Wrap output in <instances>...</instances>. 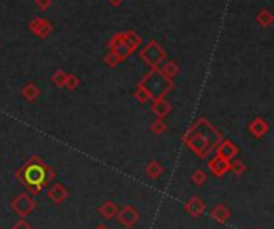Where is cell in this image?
I'll use <instances>...</instances> for the list:
<instances>
[{
	"mask_svg": "<svg viewBox=\"0 0 274 229\" xmlns=\"http://www.w3.org/2000/svg\"><path fill=\"white\" fill-rule=\"evenodd\" d=\"M220 140H221V135L216 132L205 119H199L197 122L189 128V132H187L184 137V143L200 159H204V157L218 145Z\"/></svg>",
	"mask_w": 274,
	"mask_h": 229,
	"instance_id": "cell-1",
	"label": "cell"
},
{
	"mask_svg": "<svg viewBox=\"0 0 274 229\" xmlns=\"http://www.w3.org/2000/svg\"><path fill=\"white\" fill-rule=\"evenodd\" d=\"M138 85H141V87L149 93L151 99L164 98L175 87L172 78L164 76V73L159 68H151V71L141 78Z\"/></svg>",
	"mask_w": 274,
	"mask_h": 229,
	"instance_id": "cell-2",
	"label": "cell"
},
{
	"mask_svg": "<svg viewBox=\"0 0 274 229\" xmlns=\"http://www.w3.org/2000/svg\"><path fill=\"white\" fill-rule=\"evenodd\" d=\"M140 50V58L144 61L149 68H159L167 58V52L165 48L156 40H151L148 45H144Z\"/></svg>",
	"mask_w": 274,
	"mask_h": 229,
	"instance_id": "cell-3",
	"label": "cell"
},
{
	"mask_svg": "<svg viewBox=\"0 0 274 229\" xmlns=\"http://www.w3.org/2000/svg\"><path fill=\"white\" fill-rule=\"evenodd\" d=\"M47 173H50V170L42 165V163H29L24 168V181L29 186H40V184H45L47 183Z\"/></svg>",
	"mask_w": 274,
	"mask_h": 229,
	"instance_id": "cell-4",
	"label": "cell"
},
{
	"mask_svg": "<svg viewBox=\"0 0 274 229\" xmlns=\"http://www.w3.org/2000/svg\"><path fill=\"white\" fill-rule=\"evenodd\" d=\"M107 47H109V52H112L114 55L119 56L120 61H125L130 55H133V52L128 48V45L124 40V32L114 34L109 39V42H107Z\"/></svg>",
	"mask_w": 274,
	"mask_h": 229,
	"instance_id": "cell-5",
	"label": "cell"
},
{
	"mask_svg": "<svg viewBox=\"0 0 274 229\" xmlns=\"http://www.w3.org/2000/svg\"><path fill=\"white\" fill-rule=\"evenodd\" d=\"M53 29L55 27L52 24V21H48L45 18H34L32 21H29V31L39 39H47L48 35L53 32Z\"/></svg>",
	"mask_w": 274,
	"mask_h": 229,
	"instance_id": "cell-6",
	"label": "cell"
},
{
	"mask_svg": "<svg viewBox=\"0 0 274 229\" xmlns=\"http://www.w3.org/2000/svg\"><path fill=\"white\" fill-rule=\"evenodd\" d=\"M249 130H250V133L254 135L255 138H262L263 135L270 130V127H268V124H266L263 119L257 117V119H254V120H252V122H250Z\"/></svg>",
	"mask_w": 274,
	"mask_h": 229,
	"instance_id": "cell-7",
	"label": "cell"
},
{
	"mask_svg": "<svg viewBox=\"0 0 274 229\" xmlns=\"http://www.w3.org/2000/svg\"><path fill=\"white\" fill-rule=\"evenodd\" d=\"M153 112L157 116V119H164L167 114L172 111V106L165 101L164 98H157V99H153Z\"/></svg>",
	"mask_w": 274,
	"mask_h": 229,
	"instance_id": "cell-8",
	"label": "cell"
},
{
	"mask_svg": "<svg viewBox=\"0 0 274 229\" xmlns=\"http://www.w3.org/2000/svg\"><path fill=\"white\" fill-rule=\"evenodd\" d=\"M236 154H237V148L233 145V143H231V141H223L221 145H220L218 154H216V155H220V157H223L225 160L229 162L231 159H234Z\"/></svg>",
	"mask_w": 274,
	"mask_h": 229,
	"instance_id": "cell-9",
	"label": "cell"
},
{
	"mask_svg": "<svg viewBox=\"0 0 274 229\" xmlns=\"http://www.w3.org/2000/svg\"><path fill=\"white\" fill-rule=\"evenodd\" d=\"M124 40H125V44L128 45V48L132 50V52H136V50H138L143 44V39L135 31H125L124 32Z\"/></svg>",
	"mask_w": 274,
	"mask_h": 229,
	"instance_id": "cell-10",
	"label": "cell"
},
{
	"mask_svg": "<svg viewBox=\"0 0 274 229\" xmlns=\"http://www.w3.org/2000/svg\"><path fill=\"white\" fill-rule=\"evenodd\" d=\"M208 167H210V170L213 171L215 175H223L226 170H229V162L223 159V157L216 155L215 159L210 160V163H208Z\"/></svg>",
	"mask_w": 274,
	"mask_h": 229,
	"instance_id": "cell-11",
	"label": "cell"
},
{
	"mask_svg": "<svg viewBox=\"0 0 274 229\" xmlns=\"http://www.w3.org/2000/svg\"><path fill=\"white\" fill-rule=\"evenodd\" d=\"M21 95H23V98L27 99V101H35V99L40 96V88L32 82L26 83L23 87V90H21Z\"/></svg>",
	"mask_w": 274,
	"mask_h": 229,
	"instance_id": "cell-12",
	"label": "cell"
},
{
	"mask_svg": "<svg viewBox=\"0 0 274 229\" xmlns=\"http://www.w3.org/2000/svg\"><path fill=\"white\" fill-rule=\"evenodd\" d=\"M159 69H161L164 76H167L169 78H173L180 74V66L177 61H164L161 66H159Z\"/></svg>",
	"mask_w": 274,
	"mask_h": 229,
	"instance_id": "cell-13",
	"label": "cell"
},
{
	"mask_svg": "<svg viewBox=\"0 0 274 229\" xmlns=\"http://www.w3.org/2000/svg\"><path fill=\"white\" fill-rule=\"evenodd\" d=\"M257 24L262 27H271V24L274 23V16L270 10H260L257 13Z\"/></svg>",
	"mask_w": 274,
	"mask_h": 229,
	"instance_id": "cell-14",
	"label": "cell"
},
{
	"mask_svg": "<svg viewBox=\"0 0 274 229\" xmlns=\"http://www.w3.org/2000/svg\"><path fill=\"white\" fill-rule=\"evenodd\" d=\"M66 78H68V74L64 73V71L58 69L56 73H53V76H52V82L56 85V87L63 88V87H64V83H66Z\"/></svg>",
	"mask_w": 274,
	"mask_h": 229,
	"instance_id": "cell-15",
	"label": "cell"
},
{
	"mask_svg": "<svg viewBox=\"0 0 274 229\" xmlns=\"http://www.w3.org/2000/svg\"><path fill=\"white\" fill-rule=\"evenodd\" d=\"M133 96L136 98V101H140V103H146V101H149V99H151L149 93L144 90L141 85H136V90L133 93Z\"/></svg>",
	"mask_w": 274,
	"mask_h": 229,
	"instance_id": "cell-16",
	"label": "cell"
},
{
	"mask_svg": "<svg viewBox=\"0 0 274 229\" xmlns=\"http://www.w3.org/2000/svg\"><path fill=\"white\" fill-rule=\"evenodd\" d=\"M122 61H120V58L117 55H114L112 52H107L106 53V56H104V64L106 66H109V68H115L117 64H120Z\"/></svg>",
	"mask_w": 274,
	"mask_h": 229,
	"instance_id": "cell-17",
	"label": "cell"
},
{
	"mask_svg": "<svg viewBox=\"0 0 274 229\" xmlns=\"http://www.w3.org/2000/svg\"><path fill=\"white\" fill-rule=\"evenodd\" d=\"M79 83H81V80H79L77 76L68 74V78H66V83H64V87H66L68 90H76L79 87Z\"/></svg>",
	"mask_w": 274,
	"mask_h": 229,
	"instance_id": "cell-18",
	"label": "cell"
},
{
	"mask_svg": "<svg viewBox=\"0 0 274 229\" xmlns=\"http://www.w3.org/2000/svg\"><path fill=\"white\" fill-rule=\"evenodd\" d=\"M146 171L151 176H159L162 173V165L159 162H151L148 165V168H146Z\"/></svg>",
	"mask_w": 274,
	"mask_h": 229,
	"instance_id": "cell-19",
	"label": "cell"
},
{
	"mask_svg": "<svg viewBox=\"0 0 274 229\" xmlns=\"http://www.w3.org/2000/svg\"><path fill=\"white\" fill-rule=\"evenodd\" d=\"M50 196H52L53 199H56V200H60L61 197L66 196V191H64V188L61 184H56L52 188V191H50Z\"/></svg>",
	"mask_w": 274,
	"mask_h": 229,
	"instance_id": "cell-20",
	"label": "cell"
},
{
	"mask_svg": "<svg viewBox=\"0 0 274 229\" xmlns=\"http://www.w3.org/2000/svg\"><path fill=\"white\" fill-rule=\"evenodd\" d=\"M229 168L233 170L234 173H237V175H241V173H244V171H245V165L241 160H236L233 163H229Z\"/></svg>",
	"mask_w": 274,
	"mask_h": 229,
	"instance_id": "cell-21",
	"label": "cell"
},
{
	"mask_svg": "<svg viewBox=\"0 0 274 229\" xmlns=\"http://www.w3.org/2000/svg\"><path fill=\"white\" fill-rule=\"evenodd\" d=\"M52 3H53V0H35V5H37V8L42 11L48 10L50 6H52Z\"/></svg>",
	"mask_w": 274,
	"mask_h": 229,
	"instance_id": "cell-22",
	"label": "cell"
},
{
	"mask_svg": "<svg viewBox=\"0 0 274 229\" xmlns=\"http://www.w3.org/2000/svg\"><path fill=\"white\" fill-rule=\"evenodd\" d=\"M153 132L154 133H164L165 132V124L162 119H157L156 122L153 124Z\"/></svg>",
	"mask_w": 274,
	"mask_h": 229,
	"instance_id": "cell-23",
	"label": "cell"
},
{
	"mask_svg": "<svg viewBox=\"0 0 274 229\" xmlns=\"http://www.w3.org/2000/svg\"><path fill=\"white\" fill-rule=\"evenodd\" d=\"M192 180L194 183H197V184H202L205 181V175H204V171L202 170H197V171H194V175H192Z\"/></svg>",
	"mask_w": 274,
	"mask_h": 229,
	"instance_id": "cell-24",
	"label": "cell"
},
{
	"mask_svg": "<svg viewBox=\"0 0 274 229\" xmlns=\"http://www.w3.org/2000/svg\"><path fill=\"white\" fill-rule=\"evenodd\" d=\"M107 2H109V3H111L112 6H119V5H120L122 2H124V0H107Z\"/></svg>",
	"mask_w": 274,
	"mask_h": 229,
	"instance_id": "cell-25",
	"label": "cell"
}]
</instances>
